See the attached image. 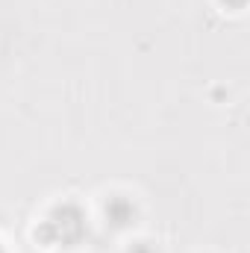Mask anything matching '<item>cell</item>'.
I'll return each mask as SVG.
<instances>
[{
  "label": "cell",
  "mask_w": 250,
  "mask_h": 253,
  "mask_svg": "<svg viewBox=\"0 0 250 253\" xmlns=\"http://www.w3.org/2000/svg\"><path fill=\"white\" fill-rule=\"evenodd\" d=\"M0 253H3V251H0Z\"/></svg>",
  "instance_id": "7a4b0ae2"
},
{
  "label": "cell",
  "mask_w": 250,
  "mask_h": 253,
  "mask_svg": "<svg viewBox=\"0 0 250 253\" xmlns=\"http://www.w3.org/2000/svg\"><path fill=\"white\" fill-rule=\"evenodd\" d=\"M44 236L53 239V242H77V239L83 236V215H80L74 206H65V209H59V212L47 221Z\"/></svg>",
  "instance_id": "6da1fadb"
}]
</instances>
